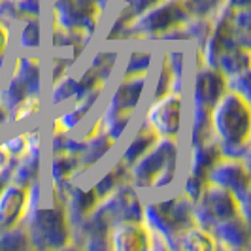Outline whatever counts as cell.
Listing matches in <instances>:
<instances>
[{
	"mask_svg": "<svg viewBox=\"0 0 251 251\" xmlns=\"http://www.w3.org/2000/svg\"><path fill=\"white\" fill-rule=\"evenodd\" d=\"M26 226L32 250L72 248V226L66 215L63 197L53 183H44V195L36 206L26 212Z\"/></svg>",
	"mask_w": 251,
	"mask_h": 251,
	"instance_id": "cell-1",
	"label": "cell"
},
{
	"mask_svg": "<svg viewBox=\"0 0 251 251\" xmlns=\"http://www.w3.org/2000/svg\"><path fill=\"white\" fill-rule=\"evenodd\" d=\"M142 221L151 234L150 250H176L179 234L195 225L193 202L181 191L172 199L148 202L144 204Z\"/></svg>",
	"mask_w": 251,
	"mask_h": 251,
	"instance_id": "cell-2",
	"label": "cell"
},
{
	"mask_svg": "<svg viewBox=\"0 0 251 251\" xmlns=\"http://www.w3.org/2000/svg\"><path fill=\"white\" fill-rule=\"evenodd\" d=\"M181 164V146L176 138H159L128 168V181L138 189L164 191L172 187Z\"/></svg>",
	"mask_w": 251,
	"mask_h": 251,
	"instance_id": "cell-3",
	"label": "cell"
},
{
	"mask_svg": "<svg viewBox=\"0 0 251 251\" xmlns=\"http://www.w3.org/2000/svg\"><path fill=\"white\" fill-rule=\"evenodd\" d=\"M212 136L219 146H246L251 142V106L242 95L228 91L210 110Z\"/></svg>",
	"mask_w": 251,
	"mask_h": 251,
	"instance_id": "cell-4",
	"label": "cell"
},
{
	"mask_svg": "<svg viewBox=\"0 0 251 251\" xmlns=\"http://www.w3.org/2000/svg\"><path fill=\"white\" fill-rule=\"evenodd\" d=\"M189 17L191 15L187 12L185 0H159L138 15H134L121 38L161 40L166 32L183 25Z\"/></svg>",
	"mask_w": 251,
	"mask_h": 251,
	"instance_id": "cell-5",
	"label": "cell"
},
{
	"mask_svg": "<svg viewBox=\"0 0 251 251\" xmlns=\"http://www.w3.org/2000/svg\"><path fill=\"white\" fill-rule=\"evenodd\" d=\"M208 183L230 191L238 201L240 215L250 221V193H251V172L250 163L242 159L221 157L208 172Z\"/></svg>",
	"mask_w": 251,
	"mask_h": 251,
	"instance_id": "cell-6",
	"label": "cell"
},
{
	"mask_svg": "<svg viewBox=\"0 0 251 251\" xmlns=\"http://www.w3.org/2000/svg\"><path fill=\"white\" fill-rule=\"evenodd\" d=\"M240 215L236 197L214 183H206L202 195L193 202V219L197 225L204 228H212L214 225Z\"/></svg>",
	"mask_w": 251,
	"mask_h": 251,
	"instance_id": "cell-7",
	"label": "cell"
},
{
	"mask_svg": "<svg viewBox=\"0 0 251 251\" xmlns=\"http://www.w3.org/2000/svg\"><path fill=\"white\" fill-rule=\"evenodd\" d=\"M144 121L157 132L159 138H181L183 126V93L168 91L166 95L153 99Z\"/></svg>",
	"mask_w": 251,
	"mask_h": 251,
	"instance_id": "cell-8",
	"label": "cell"
},
{
	"mask_svg": "<svg viewBox=\"0 0 251 251\" xmlns=\"http://www.w3.org/2000/svg\"><path fill=\"white\" fill-rule=\"evenodd\" d=\"M95 210L100 212L110 221V225L119 221H142L144 202L140 199L138 189L130 181H125L97 202Z\"/></svg>",
	"mask_w": 251,
	"mask_h": 251,
	"instance_id": "cell-9",
	"label": "cell"
},
{
	"mask_svg": "<svg viewBox=\"0 0 251 251\" xmlns=\"http://www.w3.org/2000/svg\"><path fill=\"white\" fill-rule=\"evenodd\" d=\"M148 85V75H134V77H121L117 87L108 99V104L102 112L100 119H108L113 115H134L142 100V95Z\"/></svg>",
	"mask_w": 251,
	"mask_h": 251,
	"instance_id": "cell-10",
	"label": "cell"
},
{
	"mask_svg": "<svg viewBox=\"0 0 251 251\" xmlns=\"http://www.w3.org/2000/svg\"><path fill=\"white\" fill-rule=\"evenodd\" d=\"M226 91V79L219 70L210 66H201L193 79V104L191 112L210 113L212 106Z\"/></svg>",
	"mask_w": 251,
	"mask_h": 251,
	"instance_id": "cell-11",
	"label": "cell"
},
{
	"mask_svg": "<svg viewBox=\"0 0 251 251\" xmlns=\"http://www.w3.org/2000/svg\"><path fill=\"white\" fill-rule=\"evenodd\" d=\"M108 242L113 251H146L151 248V234L144 221H119L110 228Z\"/></svg>",
	"mask_w": 251,
	"mask_h": 251,
	"instance_id": "cell-12",
	"label": "cell"
},
{
	"mask_svg": "<svg viewBox=\"0 0 251 251\" xmlns=\"http://www.w3.org/2000/svg\"><path fill=\"white\" fill-rule=\"evenodd\" d=\"M210 232L217 242V250L248 251L251 248L250 221L244 219L242 215L217 223L210 228Z\"/></svg>",
	"mask_w": 251,
	"mask_h": 251,
	"instance_id": "cell-13",
	"label": "cell"
},
{
	"mask_svg": "<svg viewBox=\"0 0 251 251\" xmlns=\"http://www.w3.org/2000/svg\"><path fill=\"white\" fill-rule=\"evenodd\" d=\"M26 208V187L15 181L6 183L0 189V230L10 228L25 219Z\"/></svg>",
	"mask_w": 251,
	"mask_h": 251,
	"instance_id": "cell-14",
	"label": "cell"
},
{
	"mask_svg": "<svg viewBox=\"0 0 251 251\" xmlns=\"http://www.w3.org/2000/svg\"><path fill=\"white\" fill-rule=\"evenodd\" d=\"M12 75L17 77L26 87L28 95H42V83H44V68L40 59L28 51H21L15 55L12 64Z\"/></svg>",
	"mask_w": 251,
	"mask_h": 251,
	"instance_id": "cell-15",
	"label": "cell"
},
{
	"mask_svg": "<svg viewBox=\"0 0 251 251\" xmlns=\"http://www.w3.org/2000/svg\"><path fill=\"white\" fill-rule=\"evenodd\" d=\"M219 159H221V151H219V144L214 138L206 140L202 144L189 146V159H187V170L185 172L208 179L210 168Z\"/></svg>",
	"mask_w": 251,
	"mask_h": 251,
	"instance_id": "cell-16",
	"label": "cell"
},
{
	"mask_svg": "<svg viewBox=\"0 0 251 251\" xmlns=\"http://www.w3.org/2000/svg\"><path fill=\"white\" fill-rule=\"evenodd\" d=\"M157 140H159L157 132H155V130L142 119V121L138 123V126H136V130H134V134H132V138L128 140V144L125 146V150H123V153H121L119 161L125 164V166L130 168V166L136 163L146 151L151 150V148L155 146Z\"/></svg>",
	"mask_w": 251,
	"mask_h": 251,
	"instance_id": "cell-17",
	"label": "cell"
},
{
	"mask_svg": "<svg viewBox=\"0 0 251 251\" xmlns=\"http://www.w3.org/2000/svg\"><path fill=\"white\" fill-rule=\"evenodd\" d=\"M83 140H85V148H83V151L77 157L79 159V174L87 172L95 164L100 163L102 159L113 150V146H115V142L112 138H108L102 130Z\"/></svg>",
	"mask_w": 251,
	"mask_h": 251,
	"instance_id": "cell-18",
	"label": "cell"
},
{
	"mask_svg": "<svg viewBox=\"0 0 251 251\" xmlns=\"http://www.w3.org/2000/svg\"><path fill=\"white\" fill-rule=\"evenodd\" d=\"M46 172L50 183L72 181L75 176H79V159L68 153H51Z\"/></svg>",
	"mask_w": 251,
	"mask_h": 251,
	"instance_id": "cell-19",
	"label": "cell"
},
{
	"mask_svg": "<svg viewBox=\"0 0 251 251\" xmlns=\"http://www.w3.org/2000/svg\"><path fill=\"white\" fill-rule=\"evenodd\" d=\"M15 44L19 51H36L44 44V30H42V17H23L17 21V34Z\"/></svg>",
	"mask_w": 251,
	"mask_h": 251,
	"instance_id": "cell-20",
	"label": "cell"
},
{
	"mask_svg": "<svg viewBox=\"0 0 251 251\" xmlns=\"http://www.w3.org/2000/svg\"><path fill=\"white\" fill-rule=\"evenodd\" d=\"M176 250L183 251H214L217 250V242L208 228L201 225H191L185 228L176 242Z\"/></svg>",
	"mask_w": 251,
	"mask_h": 251,
	"instance_id": "cell-21",
	"label": "cell"
},
{
	"mask_svg": "<svg viewBox=\"0 0 251 251\" xmlns=\"http://www.w3.org/2000/svg\"><path fill=\"white\" fill-rule=\"evenodd\" d=\"M128 181V166L121 163V161H115V164H112L104 174L100 176V179L95 181L93 191L97 195V199L100 201L106 195H110L113 189L119 187L121 183Z\"/></svg>",
	"mask_w": 251,
	"mask_h": 251,
	"instance_id": "cell-22",
	"label": "cell"
},
{
	"mask_svg": "<svg viewBox=\"0 0 251 251\" xmlns=\"http://www.w3.org/2000/svg\"><path fill=\"white\" fill-rule=\"evenodd\" d=\"M155 53L146 48L132 50L126 53L125 64H123V75L121 77H134V75H150L153 68Z\"/></svg>",
	"mask_w": 251,
	"mask_h": 251,
	"instance_id": "cell-23",
	"label": "cell"
},
{
	"mask_svg": "<svg viewBox=\"0 0 251 251\" xmlns=\"http://www.w3.org/2000/svg\"><path fill=\"white\" fill-rule=\"evenodd\" d=\"M250 68V50L246 48H240V46H230L223 51V55L219 57V63H217V70L223 75L236 74L240 70H246Z\"/></svg>",
	"mask_w": 251,
	"mask_h": 251,
	"instance_id": "cell-24",
	"label": "cell"
},
{
	"mask_svg": "<svg viewBox=\"0 0 251 251\" xmlns=\"http://www.w3.org/2000/svg\"><path fill=\"white\" fill-rule=\"evenodd\" d=\"M163 59L166 63V68L172 77V85L170 91L176 93H183V85H185V51L179 48H170L163 53Z\"/></svg>",
	"mask_w": 251,
	"mask_h": 251,
	"instance_id": "cell-25",
	"label": "cell"
},
{
	"mask_svg": "<svg viewBox=\"0 0 251 251\" xmlns=\"http://www.w3.org/2000/svg\"><path fill=\"white\" fill-rule=\"evenodd\" d=\"M77 95V77L70 72L61 75L59 79L50 83V106H61L64 102H70Z\"/></svg>",
	"mask_w": 251,
	"mask_h": 251,
	"instance_id": "cell-26",
	"label": "cell"
},
{
	"mask_svg": "<svg viewBox=\"0 0 251 251\" xmlns=\"http://www.w3.org/2000/svg\"><path fill=\"white\" fill-rule=\"evenodd\" d=\"M26 95H28L26 87L17 77H13L12 74L8 75L6 79L0 81V104H2V108L8 113L12 112L13 108L23 100Z\"/></svg>",
	"mask_w": 251,
	"mask_h": 251,
	"instance_id": "cell-27",
	"label": "cell"
},
{
	"mask_svg": "<svg viewBox=\"0 0 251 251\" xmlns=\"http://www.w3.org/2000/svg\"><path fill=\"white\" fill-rule=\"evenodd\" d=\"M42 104H44L42 95H26L25 99L8 113V123L19 125V123H25L28 119L36 117L38 113L42 112Z\"/></svg>",
	"mask_w": 251,
	"mask_h": 251,
	"instance_id": "cell-28",
	"label": "cell"
},
{
	"mask_svg": "<svg viewBox=\"0 0 251 251\" xmlns=\"http://www.w3.org/2000/svg\"><path fill=\"white\" fill-rule=\"evenodd\" d=\"M0 250H32L25 223L0 230Z\"/></svg>",
	"mask_w": 251,
	"mask_h": 251,
	"instance_id": "cell-29",
	"label": "cell"
},
{
	"mask_svg": "<svg viewBox=\"0 0 251 251\" xmlns=\"http://www.w3.org/2000/svg\"><path fill=\"white\" fill-rule=\"evenodd\" d=\"M132 119H134V115H126V113L125 115H113V117H108V119H100L102 132L117 144L119 140L125 136L126 128L132 123Z\"/></svg>",
	"mask_w": 251,
	"mask_h": 251,
	"instance_id": "cell-30",
	"label": "cell"
},
{
	"mask_svg": "<svg viewBox=\"0 0 251 251\" xmlns=\"http://www.w3.org/2000/svg\"><path fill=\"white\" fill-rule=\"evenodd\" d=\"M250 68H246V70H240L236 74H230V75H225L226 79V89L228 91H234V93H238L242 95L244 99H251V89H250Z\"/></svg>",
	"mask_w": 251,
	"mask_h": 251,
	"instance_id": "cell-31",
	"label": "cell"
},
{
	"mask_svg": "<svg viewBox=\"0 0 251 251\" xmlns=\"http://www.w3.org/2000/svg\"><path fill=\"white\" fill-rule=\"evenodd\" d=\"M0 150L6 157H12V159H19L23 157L26 151V140L25 132H19V134H13L10 138L0 140Z\"/></svg>",
	"mask_w": 251,
	"mask_h": 251,
	"instance_id": "cell-32",
	"label": "cell"
},
{
	"mask_svg": "<svg viewBox=\"0 0 251 251\" xmlns=\"http://www.w3.org/2000/svg\"><path fill=\"white\" fill-rule=\"evenodd\" d=\"M170 85H172V77H170V72L166 68L164 59L161 57L159 66H157V72H155V79H153V93H151V97L153 99H159V97L166 95L170 91Z\"/></svg>",
	"mask_w": 251,
	"mask_h": 251,
	"instance_id": "cell-33",
	"label": "cell"
},
{
	"mask_svg": "<svg viewBox=\"0 0 251 251\" xmlns=\"http://www.w3.org/2000/svg\"><path fill=\"white\" fill-rule=\"evenodd\" d=\"M206 183H208V179L185 172V174H183V179H181V193H183L191 202H195L202 195Z\"/></svg>",
	"mask_w": 251,
	"mask_h": 251,
	"instance_id": "cell-34",
	"label": "cell"
},
{
	"mask_svg": "<svg viewBox=\"0 0 251 251\" xmlns=\"http://www.w3.org/2000/svg\"><path fill=\"white\" fill-rule=\"evenodd\" d=\"M13 6L21 19L23 17H42V12H44L42 0H15Z\"/></svg>",
	"mask_w": 251,
	"mask_h": 251,
	"instance_id": "cell-35",
	"label": "cell"
},
{
	"mask_svg": "<svg viewBox=\"0 0 251 251\" xmlns=\"http://www.w3.org/2000/svg\"><path fill=\"white\" fill-rule=\"evenodd\" d=\"M72 66H74V64L70 63L68 57H64V55H51L50 68H48V72H50V83L51 81H55V79H59L61 75L66 74Z\"/></svg>",
	"mask_w": 251,
	"mask_h": 251,
	"instance_id": "cell-36",
	"label": "cell"
},
{
	"mask_svg": "<svg viewBox=\"0 0 251 251\" xmlns=\"http://www.w3.org/2000/svg\"><path fill=\"white\" fill-rule=\"evenodd\" d=\"M12 46V28L8 23L0 21V74L4 72V66H6V55L8 50Z\"/></svg>",
	"mask_w": 251,
	"mask_h": 251,
	"instance_id": "cell-37",
	"label": "cell"
},
{
	"mask_svg": "<svg viewBox=\"0 0 251 251\" xmlns=\"http://www.w3.org/2000/svg\"><path fill=\"white\" fill-rule=\"evenodd\" d=\"M225 4H228L234 10H240V8H250L251 0H225Z\"/></svg>",
	"mask_w": 251,
	"mask_h": 251,
	"instance_id": "cell-38",
	"label": "cell"
},
{
	"mask_svg": "<svg viewBox=\"0 0 251 251\" xmlns=\"http://www.w3.org/2000/svg\"><path fill=\"white\" fill-rule=\"evenodd\" d=\"M8 123V112L2 108V104H0V126H4Z\"/></svg>",
	"mask_w": 251,
	"mask_h": 251,
	"instance_id": "cell-39",
	"label": "cell"
},
{
	"mask_svg": "<svg viewBox=\"0 0 251 251\" xmlns=\"http://www.w3.org/2000/svg\"><path fill=\"white\" fill-rule=\"evenodd\" d=\"M0 81H2V74H0Z\"/></svg>",
	"mask_w": 251,
	"mask_h": 251,
	"instance_id": "cell-40",
	"label": "cell"
},
{
	"mask_svg": "<svg viewBox=\"0 0 251 251\" xmlns=\"http://www.w3.org/2000/svg\"><path fill=\"white\" fill-rule=\"evenodd\" d=\"M13 2H15V0H13Z\"/></svg>",
	"mask_w": 251,
	"mask_h": 251,
	"instance_id": "cell-41",
	"label": "cell"
},
{
	"mask_svg": "<svg viewBox=\"0 0 251 251\" xmlns=\"http://www.w3.org/2000/svg\"><path fill=\"white\" fill-rule=\"evenodd\" d=\"M0 2H2V0H0Z\"/></svg>",
	"mask_w": 251,
	"mask_h": 251,
	"instance_id": "cell-42",
	"label": "cell"
},
{
	"mask_svg": "<svg viewBox=\"0 0 251 251\" xmlns=\"http://www.w3.org/2000/svg\"><path fill=\"white\" fill-rule=\"evenodd\" d=\"M0 151H2V150H0Z\"/></svg>",
	"mask_w": 251,
	"mask_h": 251,
	"instance_id": "cell-43",
	"label": "cell"
}]
</instances>
